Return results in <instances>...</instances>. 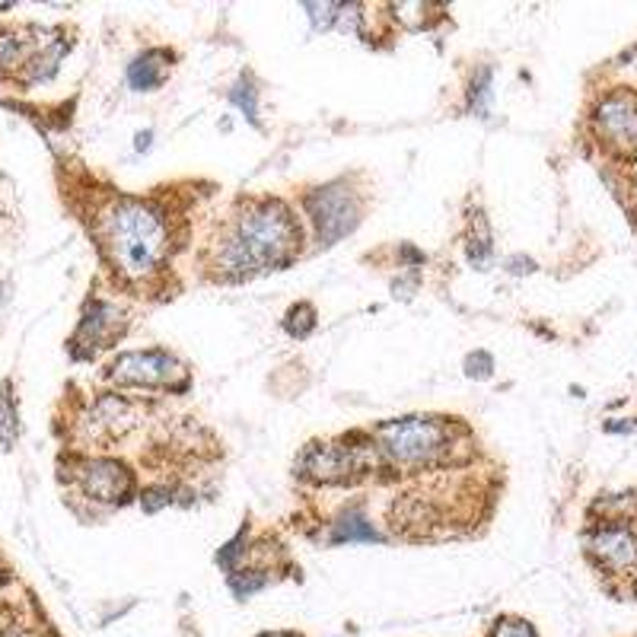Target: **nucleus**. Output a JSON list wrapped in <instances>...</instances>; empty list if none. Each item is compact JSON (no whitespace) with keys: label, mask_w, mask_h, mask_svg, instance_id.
<instances>
[{"label":"nucleus","mask_w":637,"mask_h":637,"mask_svg":"<svg viewBox=\"0 0 637 637\" xmlns=\"http://www.w3.org/2000/svg\"><path fill=\"white\" fill-rule=\"evenodd\" d=\"M300 245V230L284 205H259L240 217L233 237H227L217 265L227 277H252V274L284 268Z\"/></svg>","instance_id":"f257e3e1"},{"label":"nucleus","mask_w":637,"mask_h":637,"mask_svg":"<svg viewBox=\"0 0 637 637\" xmlns=\"http://www.w3.org/2000/svg\"><path fill=\"white\" fill-rule=\"evenodd\" d=\"M102 245L116 272L131 281L151 277L169 255L166 217L144 201H119L102 217Z\"/></svg>","instance_id":"f03ea898"},{"label":"nucleus","mask_w":637,"mask_h":637,"mask_svg":"<svg viewBox=\"0 0 637 637\" xmlns=\"http://www.w3.org/2000/svg\"><path fill=\"white\" fill-rule=\"evenodd\" d=\"M376 440L402 465L433 462L450 450V427L433 418H402L376 430Z\"/></svg>","instance_id":"7ed1b4c3"},{"label":"nucleus","mask_w":637,"mask_h":637,"mask_svg":"<svg viewBox=\"0 0 637 637\" xmlns=\"http://www.w3.org/2000/svg\"><path fill=\"white\" fill-rule=\"evenodd\" d=\"M635 519L625 514H615L603 519L590 539H586V554L596 561L603 574L631 576L637 571V529Z\"/></svg>","instance_id":"20e7f679"},{"label":"nucleus","mask_w":637,"mask_h":637,"mask_svg":"<svg viewBox=\"0 0 637 637\" xmlns=\"http://www.w3.org/2000/svg\"><path fill=\"white\" fill-rule=\"evenodd\" d=\"M376 465V450H370L366 443L361 447H351L348 440L338 443V447H322V443H312L300 459V469H304L309 479L316 482H351V479H361L366 475V469Z\"/></svg>","instance_id":"39448f33"},{"label":"nucleus","mask_w":637,"mask_h":637,"mask_svg":"<svg viewBox=\"0 0 637 637\" xmlns=\"http://www.w3.org/2000/svg\"><path fill=\"white\" fill-rule=\"evenodd\" d=\"M109 376L122 386H166L185 389L188 370L163 351H131L109 366Z\"/></svg>","instance_id":"423d86ee"},{"label":"nucleus","mask_w":637,"mask_h":637,"mask_svg":"<svg viewBox=\"0 0 637 637\" xmlns=\"http://www.w3.org/2000/svg\"><path fill=\"white\" fill-rule=\"evenodd\" d=\"M593 128L612 153H618V156L637 153V92H608L593 112Z\"/></svg>","instance_id":"0eeeda50"},{"label":"nucleus","mask_w":637,"mask_h":637,"mask_svg":"<svg viewBox=\"0 0 637 637\" xmlns=\"http://www.w3.org/2000/svg\"><path fill=\"white\" fill-rule=\"evenodd\" d=\"M309 213L316 220L319 240L326 245H332L334 240H341L344 233H351L358 227V201L344 185L319 188L309 198Z\"/></svg>","instance_id":"6e6552de"},{"label":"nucleus","mask_w":637,"mask_h":637,"mask_svg":"<svg viewBox=\"0 0 637 637\" xmlns=\"http://www.w3.org/2000/svg\"><path fill=\"white\" fill-rule=\"evenodd\" d=\"M77 482L84 487V494L90 501H99V504H124L131 487H134V479L128 472V465L116 462V459H90L80 465L77 472Z\"/></svg>","instance_id":"1a4fd4ad"},{"label":"nucleus","mask_w":637,"mask_h":637,"mask_svg":"<svg viewBox=\"0 0 637 637\" xmlns=\"http://www.w3.org/2000/svg\"><path fill=\"white\" fill-rule=\"evenodd\" d=\"M124 332V312L112 304H92L77 329L74 344H84L77 351V358H87L99 348H109L119 334Z\"/></svg>","instance_id":"9d476101"},{"label":"nucleus","mask_w":637,"mask_h":637,"mask_svg":"<svg viewBox=\"0 0 637 637\" xmlns=\"http://www.w3.org/2000/svg\"><path fill=\"white\" fill-rule=\"evenodd\" d=\"M131 427H134V408L119 395H106L92 405L90 433L96 440H116L124 437Z\"/></svg>","instance_id":"9b49d317"},{"label":"nucleus","mask_w":637,"mask_h":637,"mask_svg":"<svg viewBox=\"0 0 637 637\" xmlns=\"http://www.w3.org/2000/svg\"><path fill=\"white\" fill-rule=\"evenodd\" d=\"M166 74H169V55L166 52H147V55H141L138 62L131 64L128 80H131L134 90H153L166 80Z\"/></svg>","instance_id":"f8f14e48"},{"label":"nucleus","mask_w":637,"mask_h":637,"mask_svg":"<svg viewBox=\"0 0 637 637\" xmlns=\"http://www.w3.org/2000/svg\"><path fill=\"white\" fill-rule=\"evenodd\" d=\"M332 542H380V532L366 523L364 516L348 514L341 523H334Z\"/></svg>","instance_id":"ddd939ff"},{"label":"nucleus","mask_w":637,"mask_h":637,"mask_svg":"<svg viewBox=\"0 0 637 637\" xmlns=\"http://www.w3.org/2000/svg\"><path fill=\"white\" fill-rule=\"evenodd\" d=\"M17 440V408L10 398V386H0V443L10 450Z\"/></svg>","instance_id":"4468645a"},{"label":"nucleus","mask_w":637,"mask_h":637,"mask_svg":"<svg viewBox=\"0 0 637 637\" xmlns=\"http://www.w3.org/2000/svg\"><path fill=\"white\" fill-rule=\"evenodd\" d=\"M491 637H539V635H536L532 625L523 622V618H501V622L494 625Z\"/></svg>","instance_id":"2eb2a0df"},{"label":"nucleus","mask_w":637,"mask_h":637,"mask_svg":"<svg viewBox=\"0 0 637 637\" xmlns=\"http://www.w3.org/2000/svg\"><path fill=\"white\" fill-rule=\"evenodd\" d=\"M233 102H237L240 109H245L249 119H255V92H252V87H249V92H243V87H237V90H233Z\"/></svg>","instance_id":"dca6fc26"},{"label":"nucleus","mask_w":637,"mask_h":637,"mask_svg":"<svg viewBox=\"0 0 637 637\" xmlns=\"http://www.w3.org/2000/svg\"><path fill=\"white\" fill-rule=\"evenodd\" d=\"M163 504H169V491L166 487H153V491H147V497H144V510H160Z\"/></svg>","instance_id":"f3484780"},{"label":"nucleus","mask_w":637,"mask_h":637,"mask_svg":"<svg viewBox=\"0 0 637 637\" xmlns=\"http://www.w3.org/2000/svg\"><path fill=\"white\" fill-rule=\"evenodd\" d=\"M0 637H32L30 631H23V628H10V631H0Z\"/></svg>","instance_id":"a211bd4d"},{"label":"nucleus","mask_w":637,"mask_h":637,"mask_svg":"<svg viewBox=\"0 0 637 637\" xmlns=\"http://www.w3.org/2000/svg\"><path fill=\"white\" fill-rule=\"evenodd\" d=\"M274 637H290V635H274Z\"/></svg>","instance_id":"6ab92c4d"},{"label":"nucleus","mask_w":637,"mask_h":637,"mask_svg":"<svg viewBox=\"0 0 637 637\" xmlns=\"http://www.w3.org/2000/svg\"><path fill=\"white\" fill-rule=\"evenodd\" d=\"M0 583H3V574H0Z\"/></svg>","instance_id":"aec40b11"}]
</instances>
